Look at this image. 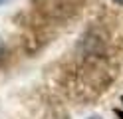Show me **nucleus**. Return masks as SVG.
I'll return each mask as SVG.
<instances>
[{"mask_svg":"<svg viewBox=\"0 0 123 119\" xmlns=\"http://www.w3.org/2000/svg\"><path fill=\"white\" fill-rule=\"evenodd\" d=\"M113 2H115V4H121V6H123V0H113Z\"/></svg>","mask_w":123,"mask_h":119,"instance_id":"nucleus-1","label":"nucleus"},{"mask_svg":"<svg viewBox=\"0 0 123 119\" xmlns=\"http://www.w3.org/2000/svg\"><path fill=\"white\" fill-rule=\"evenodd\" d=\"M87 119H101V117H95V115H93V117H87Z\"/></svg>","mask_w":123,"mask_h":119,"instance_id":"nucleus-2","label":"nucleus"},{"mask_svg":"<svg viewBox=\"0 0 123 119\" xmlns=\"http://www.w3.org/2000/svg\"><path fill=\"white\" fill-rule=\"evenodd\" d=\"M0 50H2V42H0Z\"/></svg>","mask_w":123,"mask_h":119,"instance_id":"nucleus-3","label":"nucleus"},{"mask_svg":"<svg viewBox=\"0 0 123 119\" xmlns=\"http://www.w3.org/2000/svg\"><path fill=\"white\" fill-rule=\"evenodd\" d=\"M0 2H2V0H0Z\"/></svg>","mask_w":123,"mask_h":119,"instance_id":"nucleus-4","label":"nucleus"}]
</instances>
